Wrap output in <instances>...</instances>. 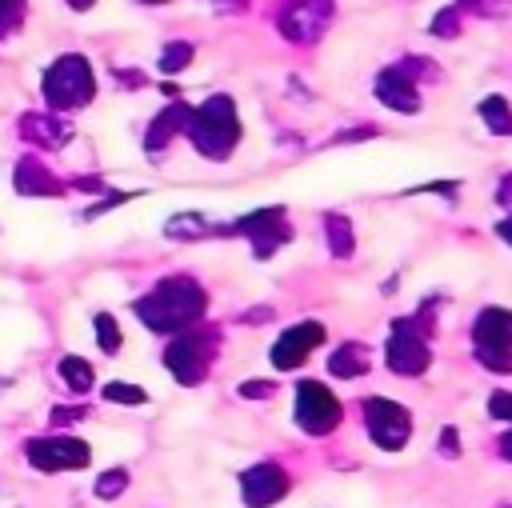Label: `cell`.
Here are the masks:
<instances>
[{"label":"cell","mask_w":512,"mask_h":508,"mask_svg":"<svg viewBox=\"0 0 512 508\" xmlns=\"http://www.w3.org/2000/svg\"><path fill=\"white\" fill-rule=\"evenodd\" d=\"M164 236L168 240H204V236H212V224L200 212H176V216H168Z\"/></svg>","instance_id":"d6986e66"},{"label":"cell","mask_w":512,"mask_h":508,"mask_svg":"<svg viewBox=\"0 0 512 508\" xmlns=\"http://www.w3.org/2000/svg\"><path fill=\"white\" fill-rule=\"evenodd\" d=\"M132 308L140 324H148L152 332H184L204 316L208 296L192 276H168L152 292H144Z\"/></svg>","instance_id":"6da1fadb"},{"label":"cell","mask_w":512,"mask_h":508,"mask_svg":"<svg viewBox=\"0 0 512 508\" xmlns=\"http://www.w3.org/2000/svg\"><path fill=\"white\" fill-rule=\"evenodd\" d=\"M224 4H244V0H224Z\"/></svg>","instance_id":"f35d334b"},{"label":"cell","mask_w":512,"mask_h":508,"mask_svg":"<svg viewBox=\"0 0 512 508\" xmlns=\"http://www.w3.org/2000/svg\"><path fill=\"white\" fill-rule=\"evenodd\" d=\"M188 112H192V108H188L184 100H172L160 116H152V124H148V132H144V148H148V152H160L176 132H184Z\"/></svg>","instance_id":"9a60e30c"},{"label":"cell","mask_w":512,"mask_h":508,"mask_svg":"<svg viewBox=\"0 0 512 508\" xmlns=\"http://www.w3.org/2000/svg\"><path fill=\"white\" fill-rule=\"evenodd\" d=\"M140 4H168V0H140Z\"/></svg>","instance_id":"74e56055"},{"label":"cell","mask_w":512,"mask_h":508,"mask_svg":"<svg viewBox=\"0 0 512 508\" xmlns=\"http://www.w3.org/2000/svg\"><path fill=\"white\" fill-rule=\"evenodd\" d=\"M324 240H328V252L336 260H352L356 252V236H352V220L348 216H324Z\"/></svg>","instance_id":"ac0fdd59"},{"label":"cell","mask_w":512,"mask_h":508,"mask_svg":"<svg viewBox=\"0 0 512 508\" xmlns=\"http://www.w3.org/2000/svg\"><path fill=\"white\" fill-rule=\"evenodd\" d=\"M488 416L512 424V392H508V388H496V392L488 396Z\"/></svg>","instance_id":"f1b7e54d"},{"label":"cell","mask_w":512,"mask_h":508,"mask_svg":"<svg viewBox=\"0 0 512 508\" xmlns=\"http://www.w3.org/2000/svg\"><path fill=\"white\" fill-rule=\"evenodd\" d=\"M384 356H388V368L396 376H424L428 364H432V348H428L424 332L416 328V320H396L392 324Z\"/></svg>","instance_id":"52a82bcc"},{"label":"cell","mask_w":512,"mask_h":508,"mask_svg":"<svg viewBox=\"0 0 512 508\" xmlns=\"http://www.w3.org/2000/svg\"><path fill=\"white\" fill-rule=\"evenodd\" d=\"M12 188L20 196H60V180L48 172V164H40L36 156L16 160L12 168Z\"/></svg>","instance_id":"5bb4252c"},{"label":"cell","mask_w":512,"mask_h":508,"mask_svg":"<svg viewBox=\"0 0 512 508\" xmlns=\"http://www.w3.org/2000/svg\"><path fill=\"white\" fill-rule=\"evenodd\" d=\"M364 428H368L376 448L400 452L412 436V412L388 396H372V400H364Z\"/></svg>","instance_id":"5b68a950"},{"label":"cell","mask_w":512,"mask_h":508,"mask_svg":"<svg viewBox=\"0 0 512 508\" xmlns=\"http://www.w3.org/2000/svg\"><path fill=\"white\" fill-rule=\"evenodd\" d=\"M376 100H380L384 108H392V112H420V88H416V80H412L408 72H400L396 64L376 76Z\"/></svg>","instance_id":"7c38bea8"},{"label":"cell","mask_w":512,"mask_h":508,"mask_svg":"<svg viewBox=\"0 0 512 508\" xmlns=\"http://www.w3.org/2000/svg\"><path fill=\"white\" fill-rule=\"evenodd\" d=\"M496 236H500L504 244H512V216H504V220L496 224Z\"/></svg>","instance_id":"e575fe53"},{"label":"cell","mask_w":512,"mask_h":508,"mask_svg":"<svg viewBox=\"0 0 512 508\" xmlns=\"http://www.w3.org/2000/svg\"><path fill=\"white\" fill-rule=\"evenodd\" d=\"M288 236H292V232H288V224L272 220V224H264V228H256V232H252V252H256L260 260H268L280 244H288Z\"/></svg>","instance_id":"44dd1931"},{"label":"cell","mask_w":512,"mask_h":508,"mask_svg":"<svg viewBox=\"0 0 512 508\" xmlns=\"http://www.w3.org/2000/svg\"><path fill=\"white\" fill-rule=\"evenodd\" d=\"M192 56H196V48L188 44V40H172V44H164V52H160V72H184L188 64H192Z\"/></svg>","instance_id":"cb8c5ba5"},{"label":"cell","mask_w":512,"mask_h":508,"mask_svg":"<svg viewBox=\"0 0 512 508\" xmlns=\"http://www.w3.org/2000/svg\"><path fill=\"white\" fill-rule=\"evenodd\" d=\"M340 400L332 396L328 384L320 380H304L296 384V424L308 432V436H328L336 424H340Z\"/></svg>","instance_id":"ba28073f"},{"label":"cell","mask_w":512,"mask_h":508,"mask_svg":"<svg viewBox=\"0 0 512 508\" xmlns=\"http://www.w3.org/2000/svg\"><path fill=\"white\" fill-rule=\"evenodd\" d=\"M332 12H336L332 0H284L276 24H280L284 40H292V44H316L324 36Z\"/></svg>","instance_id":"9c48e42d"},{"label":"cell","mask_w":512,"mask_h":508,"mask_svg":"<svg viewBox=\"0 0 512 508\" xmlns=\"http://www.w3.org/2000/svg\"><path fill=\"white\" fill-rule=\"evenodd\" d=\"M216 360V336L204 332V328H184L168 348H164V368L184 384V388H196L208 368Z\"/></svg>","instance_id":"277c9868"},{"label":"cell","mask_w":512,"mask_h":508,"mask_svg":"<svg viewBox=\"0 0 512 508\" xmlns=\"http://www.w3.org/2000/svg\"><path fill=\"white\" fill-rule=\"evenodd\" d=\"M40 92H44L48 108H56V112L84 108V104L96 96V76H92V68H88L84 56L68 52V56H60L56 64H48V72H44V80H40Z\"/></svg>","instance_id":"3957f363"},{"label":"cell","mask_w":512,"mask_h":508,"mask_svg":"<svg viewBox=\"0 0 512 508\" xmlns=\"http://www.w3.org/2000/svg\"><path fill=\"white\" fill-rule=\"evenodd\" d=\"M20 136L40 144V148H60L72 136V128L64 120L48 116V112H28V116H20Z\"/></svg>","instance_id":"2e32d148"},{"label":"cell","mask_w":512,"mask_h":508,"mask_svg":"<svg viewBox=\"0 0 512 508\" xmlns=\"http://www.w3.org/2000/svg\"><path fill=\"white\" fill-rule=\"evenodd\" d=\"M96 0H68V8H76V12H88Z\"/></svg>","instance_id":"8d00e7d4"},{"label":"cell","mask_w":512,"mask_h":508,"mask_svg":"<svg viewBox=\"0 0 512 508\" xmlns=\"http://www.w3.org/2000/svg\"><path fill=\"white\" fill-rule=\"evenodd\" d=\"M124 488H128V468H108V472H100V480L92 484V492H96V500H116V496H124Z\"/></svg>","instance_id":"d4e9b609"},{"label":"cell","mask_w":512,"mask_h":508,"mask_svg":"<svg viewBox=\"0 0 512 508\" xmlns=\"http://www.w3.org/2000/svg\"><path fill=\"white\" fill-rule=\"evenodd\" d=\"M428 28H432L440 40H452V36L460 32V12H456V8H440V12L432 16V24H428Z\"/></svg>","instance_id":"4316f807"},{"label":"cell","mask_w":512,"mask_h":508,"mask_svg":"<svg viewBox=\"0 0 512 508\" xmlns=\"http://www.w3.org/2000/svg\"><path fill=\"white\" fill-rule=\"evenodd\" d=\"M496 200H500V204H508V208H512V172H508V176H504V180H500V184H496Z\"/></svg>","instance_id":"d6a6232c"},{"label":"cell","mask_w":512,"mask_h":508,"mask_svg":"<svg viewBox=\"0 0 512 508\" xmlns=\"http://www.w3.org/2000/svg\"><path fill=\"white\" fill-rule=\"evenodd\" d=\"M76 416H80L76 408H56V412H52V420H56V424H72Z\"/></svg>","instance_id":"836d02e7"},{"label":"cell","mask_w":512,"mask_h":508,"mask_svg":"<svg viewBox=\"0 0 512 508\" xmlns=\"http://www.w3.org/2000/svg\"><path fill=\"white\" fill-rule=\"evenodd\" d=\"M60 380L72 388V392H92V384H96V372H92V364L88 360H80V356H64L60 360Z\"/></svg>","instance_id":"ffe728a7"},{"label":"cell","mask_w":512,"mask_h":508,"mask_svg":"<svg viewBox=\"0 0 512 508\" xmlns=\"http://www.w3.org/2000/svg\"><path fill=\"white\" fill-rule=\"evenodd\" d=\"M132 196H136V192H112V196H104L100 204H92V208L84 212V220H96L100 212H108V208H116V204H124V200H132Z\"/></svg>","instance_id":"4dcf8cb0"},{"label":"cell","mask_w":512,"mask_h":508,"mask_svg":"<svg viewBox=\"0 0 512 508\" xmlns=\"http://www.w3.org/2000/svg\"><path fill=\"white\" fill-rule=\"evenodd\" d=\"M476 352H504L512 348V308H484L472 324Z\"/></svg>","instance_id":"4fadbf2b"},{"label":"cell","mask_w":512,"mask_h":508,"mask_svg":"<svg viewBox=\"0 0 512 508\" xmlns=\"http://www.w3.org/2000/svg\"><path fill=\"white\" fill-rule=\"evenodd\" d=\"M272 392H276L272 380H244V384H236V396H244V400H268Z\"/></svg>","instance_id":"f546056e"},{"label":"cell","mask_w":512,"mask_h":508,"mask_svg":"<svg viewBox=\"0 0 512 508\" xmlns=\"http://www.w3.org/2000/svg\"><path fill=\"white\" fill-rule=\"evenodd\" d=\"M480 120L492 128V132H512V108H508V100L504 96H484L480 100Z\"/></svg>","instance_id":"7402d4cb"},{"label":"cell","mask_w":512,"mask_h":508,"mask_svg":"<svg viewBox=\"0 0 512 508\" xmlns=\"http://www.w3.org/2000/svg\"><path fill=\"white\" fill-rule=\"evenodd\" d=\"M104 400L108 404H148V392L132 380H112V384H104Z\"/></svg>","instance_id":"484cf974"},{"label":"cell","mask_w":512,"mask_h":508,"mask_svg":"<svg viewBox=\"0 0 512 508\" xmlns=\"http://www.w3.org/2000/svg\"><path fill=\"white\" fill-rule=\"evenodd\" d=\"M320 344H324V324H320V320H300V324L284 328L280 340L272 344V352H268V356H272V368L292 372V368H300Z\"/></svg>","instance_id":"30bf717a"},{"label":"cell","mask_w":512,"mask_h":508,"mask_svg":"<svg viewBox=\"0 0 512 508\" xmlns=\"http://www.w3.org/2000/svg\"><path fill=\"white\" fill-rule=\"evenodd\" d=\"M24 456L36 472H80L92 460V448L76 436H32L24 444Z\"/></svg>","instance_id":"8992f818"},{"label":"cell","mask_w":512,"mask_h":508,"mask_svg":"<svg viewBox=\"0 0 512 508\" xmlns=\"http://www.w3.org/2000/svg\"><path fill=\"white\" fill-rule=\"evenodd\" d=\"M20 20H24V0H0V36L20 28Z\"/></svg>","instance_id":"83f0119b"},{"label":"cell","mask_w":512,"mask_h":508,"mask_svg":"<svg viewBox=\"0 0 512 508\" xmlns=\"http://www.w3.org/2000/svg\"><path fill=\"white\" fill-rule=\"evenodd\" d=\"M92 328H96V344H100V352L116 356V352H120V344H124L116 316H108V312H96V316H92Z\"/></svg>","instance_id":"603a6c76"},{"label":"cell","mask_w":512,"mask_h":508,"mask_svg":"<svg viewBox=\"0 0 512 508\" xmlns=\"http://www.w3.org/2000/svg\"><path fill=\"white\" fill-rule=\"evenodd\" d=\"M368 368H372V356H368L364 344H340V348L328 356V372H332L336 380H356V376H364Z\"/></svg>","instance_id":"e0dca14e"},{"label":"cell","mask_w":512,"mask_h":508,"mask_svg":"<svg viewBox=\"0 0 512 508\" xmlns=\"http://www.w3.org/2000/svg\"><path fill=\"white\" fill-rule=\"evenodd\" d=\"M464 4H480V0H464Z\"/></svg>","instance_id":"ab89813d"},{"label":"cell","mask_w":512,"mask_h":508,"mask_svg":"<svg viewBox=\"0 0 512 508\" xmlns=\"http://www.w3.org/2000/svg\"><path fill=\"white\" fill-rule=\"evenodd\" d=\"M496 448H500V456H504V460L512 464V428H508V432L500 436V444H496Z\"/></svg>","instance_id":"d590c367"},{"label":"cell","mask_w":512,"mask_h":508,"mask_svg":"<svg viewBox=\"0 0 512 508\" xmlns=\"http://www.w3.org/2000/svg\"><path fill=\"white\" fill-rule=\"evenodd\" d=\"M440 456H444V460H456V456H460V432H456L452 424L440 432Z\"/></svg>","instance_id":"1f68e13d"},{"label":"cell","mask_w":512,"mask_h":508,"mask_svg":"<svg viewBox=\"0 0 512 508\" xmlns=\"http://www.w3.org/2000/svg\"><path fill=\"white\" fill-rule=\"evenodd\" d=\"M192 148L208 160H228L232 148L240 144V116H236V104L232 96H208L200 108L188 112V124H184Z\"/></svg>","instance_id":"7a4b0ae2"},{"label":"cell","mask_w":512,"mask_h":508,"mask_svg":"<svg viewBox=\"0 0 512 508\" xmlns=\"http://www.w3.org/2000/svg\"><path fill=\"white\" fill-rule=\"evenodd\" d=\"M288 496V472L272 460L252 464L248 472H240V500L248 508H272L276 500Z\"/></svg>","instance_id":"8fae6325"}]
</instances>
